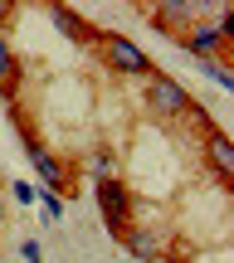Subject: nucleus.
Wrapping results in <instances>:
<instances>
[{"label":"nucleus","mask_w":234,"mask_h":263,"mask_svg":"<svg viewBox=\"0 0 234 263\" xmlns=\"http://www.w3.org/2000/svg\"><path fill=\"white\" fill-rule=\"evenodd\" d=\"M147 103H151V112H156V117H186L190 112V93L176 83V78L156 73V68L147 73Z\"/></svg>","instance_id":"obj_1"},{"label":"nucleus","mask_w":234,"mask_h":263,"mask_svg":"<svg viewBox=\"0 0 234 263\" xmlns=\"http://www.w3.org/2000/svg\"><path fill=\"white\" fill-rule=\"evenodd\" d=\"M98 205H103V219H107L113 234H122L132 224V195L117 176H98Z\"/></svg>","instance_id":"obj_2"},{"label":"nucleus","mask_w":234,"mask_h":263,"mask_svg":"<svg viewBox=\"0 0 234 263\" xmlns=\"http://www.w3.org/2000/svg\"><path fill=\"white\" fill-rule=\"evenodd\" d=\"M107 59H113L117 73H132V78H147V73H151V59L141 54L127 34H107Z\"/></svg>","instance_id":"obj_3"},{"label":"nucleus","mask_w":234,"mask_h":263,"mask_svg":"<svg viewBox=\"0 0 234 263\" xmlns=\"http://www.w3.org/2000/svg\"><path fill=\"white\" fill-rule=\"evenodd\" d=\"M29 161H34V171H39V190H54L59 195V190L68 185V166L44 146V141H29Z\"/></svg>","instance_id":"obj_4"},{"label":"nucleus","mask_w":234,"mask_h":263,"mask_svg":"<svg viewBox=\"0 0 234 263\" xmlns=\"http://www.w3.org/2000/svg\"><path fill=\"white\" fill-rule=\"evenodd\" d=\"M181 44H186L200 64H210V59H220V49H225V29L220 25H195V29L181 34Z\"/></svg>","instance_id":"obj_5"},{"label":"nucleus","mask_w":234,"mask_h":263,"mask_svg":"<svg viewBox=\"0 0 234 263\" xmlns=\"http://www.w3.org/2000/svg\"><path fill=\"white\" fill-rule=\"evenodd\" d=\"M122 244H127L132 258H141V263H156L161 258V239L151 234L147 224H127V229H122Z\"/></svg>","instance_id":"obj_6"},{"label":"nucleus","mask_w":234,"mask_h":263,"mask_svg":"<svg viewBox=\"0 0 234 263\" xmlns=\"http://www.w3.org/2000/svg\"><path fill=\"white\" fill-rule=\"evenodd\" d=\"M205 151H210L215 176L229 180V176H234V146H229V137H225V132H210V137H205Z\"/></svg>","instance_id":"obj_7"},{"label":"nucleus","mask_w":234,"mask_h":263,"mask_svg":"<svg viewBox=\"0 0 234 263\" xmlns=\"http://www.w3.org/2000/svg\"><path fill=\"white\" fill-rule=\"evenodd\" d=\"M54 20H59V34H64V39H88V25L74 20L68 10H54Z\"/></svg>","instance_id":"obj_8"},{"label":"nucleus","mask_w":234,"mask_h":263,"mask_svg":"<svg viewBox=\"0 0 234 263\" xmlns=\"http://www.w3.org/2000/svg\"><path fill=\"white\" fill-rule=\"evenodd\" d=\"M34 205L44 210V219H59V215H64V200H59L54 190H34Z\"/></svg>","instance_id":"obj_9"},{"label":"nucleus","mask_w":234,"mask_h":263,"mask_svg":"<svg viewBox=\"0 0 234 263\" xmlns=\"http://www.w3.org/2000/svg\"><path fill=\"white\" fill-rule=\"evenodd\" d=\"M15 73H20V59L10 54V39L0 34V83H5V78H15Z\"/></svg>","instance_id":"obj_10"},{"label":"nucleus","mask_w":234,"mask_h":263,"mask_svg":"<svg viewBox=\"0 0 234 263\" xmlns=\"http://www.w3.org/2000/svg\"><path fill=\"white\" fill-rule=\"evenodd\" d=\"M200 68H205V73H210V78H215V83H220V88H234V73H229V68H225V64H220V59H210V64H200Z\"/></svg>","instance_id":"obj_11"},{"label":"nucleus","mask_w":234,"mask_h":263,"mask_svg":"<svg viewBox=\"0 0 234 263\" xmlns=\"http://www.w3.org/2000/svg\"><path fill=\"white\" fill-rule=\"evenodd\" d=\"M10 195H15L20 205H34V185H29V180H15V185H10Z\"/></svg>","instance_id":"obj_12"},{"label":"nucleus","mask_w":234,"mask_h":263,"mask_svg":"<svg viewBox=\"0 0 234 263\" xmlns=\"http://www.w3.org/2000/svg\"><path fill=\"white\" fill-rule=\"evenodd\" d=\"M20 254H25V263H44V249H39V239H25V244H20Z\"/></svg>","instance_id":"obj_13"},{"label":"nucleus","mask_w":234,"mask_h":263,"mask_svg":"<svg viewBox=\"0 0 234 263\" xmlns=\"http://www.w3.org/2000/svg\"><path fill=\"white\" fill-rule=\"evenodd\" d=\"M0 224H5V215H0Z\"/></svg>","instance_id":"obj_14"}]
</instances>
